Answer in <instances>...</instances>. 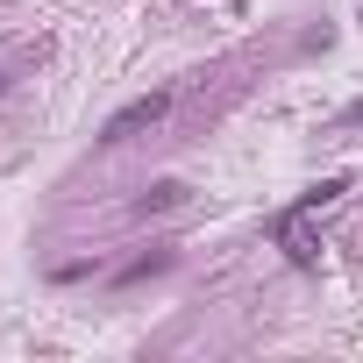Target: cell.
I'll return each instance as SVG.
<instances>
[{"label": "cell", "instance_id": "1", "mask_svg": "<svg viewBox=\"0 0 363 363\" xmlns=\"http://www.w3.org/2000/svg\"><path fill=\"white\" fill-rule=\"evenodd\" d=\"M171 114V93H143V100H128L107 128H100V143H128V135H143V128H157Z\"/></svg>", "mask_w": 363, "mask_h": 363}, {"label": "cell", "instance_id": "2", "mask_svg": "<svg viewBox=\"0 0 363 363\" xmlns=\"http://www.w3.org/2000/svg\"><path fill=\"white\" fill-rule=\"evenodd\" d=\"M278 242H285V257H292V264H299V271H306V264H313V257H320V242H313V228H306V200H299V207H285V214H278Z\"/></svg>", "mask_w": 363, "mask_h": 363}, {"label": "cell", "instance_id": "3", "mask_svg": "<svg viewBox=\"0 0 363 363\" xmlns=\"http://www.w3.org/2000/svg\"><path fill=\"white\" fill-rule=\"evenodd\" d=\"M171 207H186V186H178V178H157V186L135 200V214L150 221V214H171Z\"/></svg>", "mask_w": 363, "mask_h": 363}, {"label": "cell", "instance_id": "4", "mask_svg": "<svg viewBox=\"0 0 363 363\" xmlns=\"http://www.w3.org/2000/svg\"><path fill=\"white\" fill-rule=\"evenodd\" d=\"M164 264H171V250H150V257L121 264V285H135V278H150V271H164Z\"/></svg>", "mask_w": 363, "mask_h": 363}, {"label": "cell", "instance_id": "5", "mask_svg": "<svg viewBox=\"0 0 363 363\" xmlns=\"http://www.w3.org/2000/svg\"><path fill=\"white\" fill-rule=\"evenodd\" d=\"M356 121H363V100H349V107H342V128H356Z\"/></svg>", "mask_w": 363, "mask_h": 363}]
</instances>
